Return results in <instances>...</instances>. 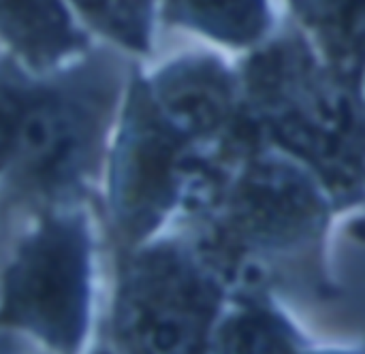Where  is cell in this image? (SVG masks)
<instances>
[{"mask_svg":"<svg viewBox=\"0 0 365 354\" xmlns=\"http://www.w3.org/2000/svg\"><path fill=\"white\" fill-rule=\"evenodd\" d=\"M325 71L302 38H280L248 64L255 109L342 201L361 194L365 130L344 77Z\"/></svg>","mask_w":365,"mask_h":354,"instance_id":"1","label":"cell"},{"mask_svg":"<svg viewBox=\"0 0 365 354\" xmlns=\"http://www.w3.org/2000/svg\"><path fill=\"white\" fill-rule=\"evenodd\" d=\"M220 303L218 284L175 246L141 252L115 301V338L135 353H192L205 346Z\"/></svg>","mask_w":365,"mask_h":354,"instance_id":"2","label":"cell"},{"mask_svg":"<svg viewBox=\"0 0 365 354\" xmlns=\"http://www.w3.org/2000/svg\"><path fill=\"white\" fill-rule=\"evenodd\" d=\"M88 263L81 218H49L6 271L2 316L60 350L77 348L88 316Z\"/></svg>","mask_w":365,"mask_h":354,"instance_id":"3","label":"cell"},{"mask_svg":"<svg viewBox=\"0 0 365 354\" xmlns=\"http://www.w3.org/2000/svg\"><path fill=\"white\" fill-rule=\"evenodd\" d=\"M195 139L158 107L148 85L130 94L111 169V203L128 239L148 235L184 188L207 171L195 156Z\"/></svg>","mask_w":365,"mask_h":354,"instance_id":"4","label":"cell"},{"mask_svg":"<svg viewBox=\"0 0 365 354\" xmlns=\"http://www.w3.org/2000/svg\"><path fill=\"white\" fill-rule=\"evenodd\" d=\"M229 237L261 254L310 246L325 224V201L293 165L274 156L250 158L222 197Z\"/></svg>","mask_w":365,"mask_h":354,"instance_id":"5","label":"cell"},{"mask_svg":"<svg viewBox=\"0 0 365 354\" xmlns=\"http://www.w3.org/2000/svg\"><path fill=\"white\" fill-rule=\"evenodd\" d=\"M101 100L88 90H45L19 100L13 118V147L21 177L58 190L77 182L96 150Z\"/></svg>","mask_w":365,"mask_h":354,"instance_id":"6","label":"cell"},{"mask_svg":"<svg viewBox=\"0 0 365 354\" xmlns=\"http://www.w3.org/2000/svg\"><path fill=\"white\" fill-rule=\"evenodd\" d=\"M150 92L163 113L197 143L218 139L231 124L235 88L216 60L175 62L160 73Z\"/></svg>","mask_w":365,"mask_h":354,"instance_id":"7","label":"cell"},{"mask_svg":"<svg viewBox=\"0 0 365 354\" xmlns=\"http://www.w3.org/2000/svg\"><path fill=\"white\" fill-rule=\"evenodd\" d=\"M0 36L34 66H49L86 43L62 0H0Z\"/></svg>","mask_w":365,"mask_h":354,"instance_id":"8","label":"cell"},{"mask_svg":"<svg viewBox=\"0 0 365 354\" xmlns=\"http://www.w3.org/2000/svg\"><path fill=\"white\" fill-rule=\"evenodd\" d=\"M312 30L334 73L355 79L365 73V0H291Z\"/></svg>","mask_w":365,"mask_h":354,"instance_id":"9","label":"cell"},{"mask_svg":"<svg viewBox=\"0 0 365 354\" xmlns=\"http://www.w3.org/2000/svg\"><path fill=\"white\" fill-rule=\"evenodd\" d=\"M165 17L233 45L257 41L269 24L265 0H165Z\"/></svg>","mask_w":365,"mask_h":354,"instance_id":"10","label":"cell"},{"mask_svg":"<svg viewBox=\"0 0 365 354\" xmlns=\"http://www.w3.org/2000/svg\"><path fill=\"white\" fill-rule=\"evenodd\" d=\"M79 13L120 45L145 51L150 47L154 0H73Z\"/></svg>","mask_w":365,"mask_h":354,"instance_id":"11","label":"cell"},{"mask_svg":"<svg viewBox=\"0 0 365 354\" xmlns=\"http://www.w3.org/2000/svg\"><path fill=\"white\" fill-rule=\"evenodd\" d=\"M220 342L225 350H248V353H269V350H293L297 338L291 327L269 312H244L229 321L220 331Z\"/></svg>","mask_w":365,"mask_h":354,"instance_id":"12","label":"cell"},{"mask_svg":"<svg viewBox=\"0 0 365 354\" xmlns=\"http://www.w3.org/2000/svg\"><path fill=\"white\" fill-rule=\"evenodd\" d=\"M13 147V115L0 107V165L6 160Z\"/></svg>","mask_w":365,"mask_h":354,"instance_id":"13","label":"cell"}]
</instances>
